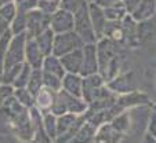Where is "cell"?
<instances>
[{"instance_id": "1", "label": "cell", "mask_w": 156, "mask_h": 143, "mask_svg": "<svg viewBox=\"0 0 156 143\" xmlns=\"http://www.w3.org/2000/svg\"><path fill=\"white\" fill-rule=\"evenodd\" d=\"M0 118L4 121L9 129L24 142H30L33 138V128L28 110L24 105H20L15 99H9L0 109Z\"/></svg>"}, {"instance_id": "2", "label": "cell", "mask_w": 156, "mask_h": 143, "mask_svg": "<svg viewBox=\"0 0 156 143\" xmlns=\"http://www.w3.org/2000/svg\"><path fill=\"white\" fill-rule=\"evenodd\" d=\"M33 114H35V111H33ZM33 118H35V120H33L35 127H33V138H32V140H30V143H51L50 136H48L46 129H44L43 123L40 121V117H37L35 114Z\"/></svg>"}, {"instance_id": "3", "label": "cell", "mask_w": 156, "mask_h": 143, "mask_svg": "<svg viewBox=\"0 0 156 143\" xmlns=\"http://www.w3.org/2000/svg\"><path fill=\"white\" fill-rule=\"evenodd\" d=\"M73 43L82 44V41L79 40L77 36H73V35H62V36H59V37H57V40H55L57 54H64L65 46H68V51H71L72 48H73Z\"/></svg>"}, {"instance_id": "4", "label": "cell", "mask_w": 156, "mask_h": 143, "mask_svg": "<svg viewBox=\"0 0 156 143\" xmlns=\"http://www.w3.org/2000/svg\"><path fill=\"white\" fill-rule=\"evenodd\" d=\"M94 138V127L90 124H86L83 128L75 134V136L69 140V143H90Z\"/></svg>"}, {"instance_id": "5", "label": "cell", "mask_w": 156, "mask_h": 143, "mask_svg": "<svg viewBox=\"0 0 156 143\" xmlns=\"http://www.w3.org/2000/svg\"><path fill=\"white\" fill-rule=\"evenodd\" d=\"M15 14V9L12 4H4L2 9H0V33L4 32L10 22L12 21Z\"/></svg>"}, {"instance_id": "6", "label": "cell", "mask_w": 156, "mask_h": 143, "mask_svg": "<svg viewBox=\"0 0 156 143\" xmlns=\"http://www.w3.org/2000/svg\"><path fill=\"white\" fill-rule=\"evenodd\" d=\"M53 23L57 30H59V26H62L61 32H65V30L71 29V26H73V18L69 14H66V12H58L55 15V18H54Z\"/></svg>"}, {"instance_id": "7", "label": "cell", "mask_w": 156, "mask_h": 143, "mask_svg": "<svg viewBox=\"0 0 156 143\" xmlns=\"http://www.w3.org/2000/svg\"><path fill=\"white\" fill-rule=\"evenodd\" d=\"M10 40V32L4 33L3 37L0 39V70H2V66H3V59L6 58V50H7V43ZM2 73V72H0Z\"/></svg>"}, {"instance_id": "8", "label": "cell", "mask_w": 156, "mask_h": 143, "mask_svg": "<svg viewBox=\"0 0 156 143\" xmlns=\"http://www.w3.org/2000/svg\"><path fill=\"white\" fill-rule=\"evenodd\" d=\"M0 143H18V140L10 135H0Z\"/></svg>"}]
</instances>
